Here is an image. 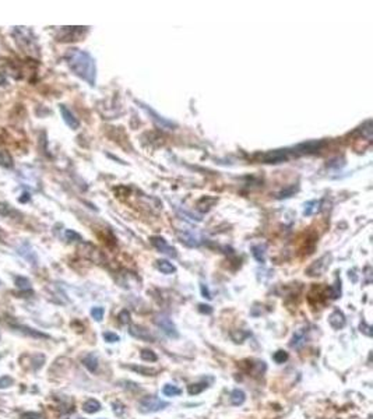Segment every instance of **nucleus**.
<instances>
[{
    "label": "nucleus",
    "instance_id": "obj_37",
    "mask_svg": "<svg viewBox=\"0 0 373 419\" xmlns=\"http://www.w3.org/2000/svg\"><path fill=\"white\" fill-rule=\"evenodd\" d=\"M23 196H24V197H20V201H21V203H25V201H28V200H30V196H28V193H24Z\"/></svg>",
    "mask_w": 373,
    "mask_h": 419
},
{
    "label": "nucleus",
    "instance_id": "obj_12",
    "mask_svg": "<svg viewBox=\"0 0 373 419\" xmlns=\"http://www.w3.org/2000/svg\"><path fill=\"white\" fill-rule=\"evenodd\" d=\"M306 333H308V330L306 329H299L293 333V336H292V340H291L292 348L299 349V348H302V346L305 345V343H306Z\"/></svg>",
    "mask_w": 373,
    "mask_h": 419
},
{
    "label": "nucleus",
    "instance_id": "obj_25",
    "mask_svg": "<svg viewBox=\"0 0 373 419\" xmlns=\"http://www.w3.org/2000/svg\"><path fill=\"white\" fill-rule=\"evenodd\" d=\"M330 295H332V299H337V298H340V296H341V281H340V279H337V281H335V284H334V285L330 288Z\"/></svg>",
    "mask_w": 373,
    "mask_h": 419
},
{
    "label": "nucleus",
    "instance_id": "obj_8",
    "mask_svg": "<svg viewBox=\"0 0 373 419\" xmlns=\"http://www.w3.org/2000/svg\"><path fill=\"white\" fill-rule=\"evenodd\" d=\"M59 109H60V114H62V116H63V120H65V123L70 127V129H73V130H76V129H79V126H80V122H79V119L76 117V116L72 114V111L69 109L67 107H65V105H60L59 107Z\"/></svg>",
    "mask_w": 373,
    "mask_h": 419
},
{
    "label": "nucleus",
    "instance_id": "obj_32",
    "mask_svg": "<svg viewBox=\"0 0 373 419\" xmlns=\"http://www.w3.org/2000/svg\"><path fill=\"white\" fill-rule=\"evenodd\" d=\"M118 319H119V321H121L122 324H127L130 321V313L127 312V310H122V312L119 313Z\"/></svg>",
    "mask_w": 373,
    "mask_h": 419
},
{
    "label": "nucleus",
    "instance_id": "obj_36",
    "mask_svg": "<svg viewBox=\"0 0 373 419\" xmlns=\"http://www.w3.org/2000/svg\"><path fill=\"white\" fill-rule=\"evenodd\" d=\"M200 288H202V294H203L204 298H208V299H211V294H210V291H208V288L206 287L204 284H202Z\"/></svg>",
    "mask_w": 373,
    "mask_h": 419
},
{
    "label": "nucleus",
    "instance_id": "obj_28",
    "mask_svg": "<svg viewBox=\"0 0 373 419\" xmlns=\"http://www.w3.org/2000/svg\"><path fill=\"white\" fill-rule=\"evenodd\" d=\"M16 285L18 288H21V289H30V281L27 278H23V277H17L16 278Z\"/></svg>",
    "mask_w": 373,
    "mask_h": 419
},
{
    "label": "nucleus",
    "instance_id": "obj_27",
    "mask_svg": "<svg viewBox=\"0 0 373 419\" xmlns=\"http://www.w3.org/2000/svg\"><path fill=\"white\" fill-rule=\"evenodd\" d=\"M102 337H104V340H105L106 343H118V341L121 340L118 334L111 333V331H106V333H104V334H102Z\"/></svg>",
    "mask_w": 373,
    "mask_h": 419
},
{
    "label": "nucleus",
    "instance_id": "obj_4",
    "mask_svg": "<svg viewBox=\"0 0 373 419\" xmlns=\"http://www.w3.org/2000/svg\"><path fill=\"white\" fill-rule=\"evenodd\" d=\"M332 256L330 255V253H327V255L322 256L320 259H317L316 262H313V263L309 266L308 268H306V275H309V277H319V275H322V274H325V271L329 268V266L332 264Z\"/></svg>",
    "mask_w": 373,
    "mask_h": 419
},
{
    "label": "nucleus",
    "instance_id": "obj_13",
    "mask_svg": "<svg viewBox=\"0 0 373 419\" xmlns=\"http://www.w3.org/2000/svg\"><path fill=\"white\" fill-rule=\"evenodd\" d=\"M157 268L163 272V274H166V275L176 272V267L170 263V262H168V260H158V262H157Z\"/></svg>",
    "mask_w": 373,
    "mask_h": 419
},
{
    "label": "nucleus",
    "instance_id": "obj_10",
    "mask_svg": "<svg viewBox=\"0 0 373 419\" xmlns=\"http://www.w3.org/2000/svg\"><path fill=\"white\" fill-rule=\"evenodd\" d=\"M130 336H133L134 338H138V340H143V341H147V343H154V337L153 334L146 330L144 327H140V326H131L129 329Z\"/></svg>",
    "mask_w": 373,
    "mask_h": 419
},
{
    "label": "nucleus",
    "instance_id": "obj_5",
    "mask_svg": "<svg viewBox=\"0 0 373 419\" xmlns=\"http://www.w3.org/2000/svg\"><path fill=\"white\" fill-rule=\"evenodd\" d=\"M154 323L161 329L165 336H168L169 338H178L179 333L176 330V326L173 324V321L170 320L168 316L165 314H161V316H157L154 319Z\"/></svg>",
    "mask_w": 373,
    "mask_h": 419
},
{
    "label": "nucleus",
    "instance_id": "obj_11",
    "mask_svg": "<svg viewBox=\"0 0 373 419\" xmlns=\"http://www.w3.org/2000/svg\"><path fill=\"white\" fill-rule=\"evenodd\" d=\"M329 323L334 330H340L345 326V316L341 310H334V312L329 316Z\"/></svg>",
    "mask_w": 373,
    "mask_h": 419
},
{
    "label": "nucleus",
    "instance_id": "obj_35",
    "mask_svg": "<svg viewBox=\"0 0 373 419\" xmlns=\"http://www.w3.org/2000/svg\"><path fill=\"white\" fill-rule=\"evenodd\" d=\"M199 310L202 313H207V314H210L212 312L211 306H208V305H199Z\"/></svg>",
    "mask_w": 373,
    "mask_h": 419
},
{
    "label": "nucleus",
    "instance_id": "obj_21",
    "mask_svg": "<svg viewBox=\"0 0 373 419\" xmlns=\"http://www.w3.org/2000/svg\"><path fill=\"white\" fill-rule=\"evenodd\" d=\"M206 388H207V384H206V383H197V384H190L189 388H187V391H189V394L190 395H196L200 394Z\"/></svg>",
    "mask_w": 373,
    "mask_h": 419
},
{
    "label": "nucleus",
    "instance_id": "obj_22",
    "mask_svg": "<svg viewBox=\"0 0 373 419\" xmlns=\"http://www.w3.org/2000/svg\"><path fill=\"white\" fill-rule=\"evenodd\" d=\"M319 201H308L305 204V210H303V215H312L313 213H316L319 210Z\"/></svg>",
    "mask_w": 373,
    "mask_h": 419
},
{
    "label": "nucleus",
    "instance_id": "obj_2",
    "mask_svg": "<svg viewBox=\"0 0 373 419\" xmlns=\"http://www.w3.org/2000/svg\"><path fill=\"white\" fill-rule=\"evenodd\" d=\"M296 148H283V150H274V151H268L266 154L259 155V159L264 164H281L284 161H288L291 156H298Z\"/></svg>",
    "mask_w": 373,
    "mask_h": 419
},
{
    "label": "nucleus",
    "instance_id": "obj_34",
    "mask_svg": "<svg viewBox=\"0 0 373 419\" xmlns=\"http://www.w3.org/2000/svg\"><path fill=\"white\" fill-rule=\"evenodd\" d=\"M359 329H361V333H364V334H366V336H372V331H371L372 327H371V326H368L365 321H362V323H361V327H359Z\"/></svg>",
    "mask_w": 373,
    "mask_h": 419
},
{
    "label": "nucleus",
    "instance_id": "obj_29",
    "mask_svg": "<svg viewBox=\"0 0 373 419\" xmlns=\"http://www.w3.org/2000/svg\"><path fill=\"white\" fill-rule=\"evenodd\" d=\"M14 383V380L10 378V376H1L0 378V388H7L11 384Z\"/></svg>",
    "mask_w": 373,
    "mask_h": 419
},
{
    "label": "nucleus",
    "instance_id": "obj_26",
    "mask_svg": "<svg viewBox=\"0 0 373 419\" xmlns=\"http://www.w3.org/2000/svg\"><path fill=\"white\" fill-rule=\"evenodd\" d=\"M273 359L277 362V363H284L287 359H288V353L285 351H277L274 355H273Z\"/></svg>",
    "mask_w": 373,
    "mask_h": 419
},
{
    "label": "nucleus",
    "instance_id": "obj_3",
    "mask_svg": "<svg viewBox=\"0 0 373 419\" xmlns=\"http://www.w3.org/2000/svg\"><path fill=\"white\" fill-rule=\"evenodd\" d=\"M168 405H169V404L166 403V401H163V400H160L158 397L151 395V397L143 398V400L138 403L137 410L141 412V414H153V412H158L164 410V408H166Z\"/></svg>",
    "mask_w": 373,
    "mask_h": 419
},
{
    "label": "nucleus",
    "instance_id": "obj_19",
    "mask_svg": "<svg viewBox=\"0 0 373 419\" xmlns=\"http://www.w3.org/2000/svg\"><path fill=\"white\" fill-rule=\"evenodd\" d=\"M163 393L166 395V397H176V395H179L180 393H182V390H180V388H179V387H176V386L166 384V386H164Z\"/></svg>",
    "mask_w": 373,
    "mask_h": 419
},
{
    "label": "nucleus",
    "instance_id": "obj_16",
    "mask_svg": "<svg viewBox=\"0 0 373 419\" xmlns=\"http://www.w3.org/2000/svg\"><path fill=\"white\" fill-rule=\"evenodd\" d=\"M245 400H246V394H245V391H242V390L236 388V390H234V391L231 393V403H232V405L239 407V405H242V404L245 403Z\"/></svg>",
    "mask_w": 373,
    "mask_h": 419
},
{
    "label": "nucleus",
    "instance_id": "obj_33",
    "mask_svg": "<svg viewBox=\"0 0 373 419\" xmlns=\"http://www.w3.org/2000/svg\"><path fill=\"white\" fill-rule=\"evenodd\" d=\"M66 238L67 240H82V236L79 233H76L74 230H66Z\"/></svg>",
    "mask_w": 373,
    "mask_h": 419
},
{
    "label": "nucleus",
    "instance_id": "obj_23",
    "mask_svg": "<svg viewBox=\"0 0 373 419\" xmlns=\"http://www.w3.org/2000/svg\"><path fill=\"white\" fill-rule=\"evenodd\" d=\"M133 370L138 372L140 375H144V376H155L158 373V370L155 369H150V368H143V366H130Z\"/></svg>",
    "mask_w": 373,
    "mask_h": 419
},
{
    "label": "nucleus",
    "instance_id": "obj_31",
    "mask_svg": "<svg viewBox=\"0 0 373 419\" xmlns=\"http://www.w3.org/2000/svg\"><path fill=\"white\" fill-rule=\"evenodd\" d=\"M114 412L118 417H122L123 414H124V405L122 403H119V401L114 403Z\"/></svg>",
    "mask_w": 373,
    "mask_h": 419
},
{
    "label": "nucleus",
    "instance_id": "obj_18",
    "mask_svg": "<svg viewBox=\"0 0 373 419\" xmlns=\"http://www.w3.org/2000/svg\"><path fill=\"white\" fill-rule=\"evenodd\" d=\"M13 165L14 164H13V158L10 155V152L8 151H0V166L10 169V168H13Z\"/></svg>",
    "mask_w": 373,
    "mask_h": 419
},
{
    "label": "nucleus",
    "instance_id": "obj_30",
    "mask_svg": "<svg viewBox=\"0 0 373 419\" xmlns=\"http://www.w3.org/2000/svg\"><path fill=\"white\" fill-rule=\"evenodd\" d=\"M21 419H45L40 412H25L21 415Z\"/></svg>",
    "mask_w": 373,
    "mask_h": 419
},
{
    "label": "nucleus",
    "instance_id": "obj_15",
    "mask_svg": "<svg viewBox=\"0 0 373 419\" xmlns=\"http://www.w3.org/2000/svg\"><path fill=\"white\" fill-rule=\"evenodd\" d=\"M83 365L89 370V372H95L98 369V359L97 356H94L92 353H88L87 356L83 358Z\"/></svg>",
    "mask_w": 373,
    "mask_h": 419
},
{
    "label": "nucleus",
    "instance_id": "obj_7",
    "mask_svg": "<svg viewBox=\"0 0 373 419\" xmlns=\"http://www.w3.org/2000/svg\"><path fill=\"white\" fill-rule=\"evenodd\" d=\"M150 240H151L153 246H154L158 252L164 253V255H168L170 256V257H176V256H178L176 255V250L172 246H169L168 242L164 238H161V236H153Z\"/></svg>",
    "mask_w": 373,
    "mask_h": 419
},
{
    "label": "nucleus",
    "instance_id": "obj_6",
    "mask_svg": "<svg viewBox=\"0 0 373 419\" xmlns=\"http://www.w3.org/2000/svg\"><path fill=\"white\" fill-rule=\"evenodd\" d=\"M137 104H138V105H140V107L143 108L144 111H146V112H147V114H148V115L153 116V119H154L155 123L158 124V126H161L163 129H168V130H169V129H173V127L176 126V124L173 123V122H170V120H168L166 117H164V116L158 115V114L155 112V111H154V109H153V108H150V107H148V105H146V104H143V102H137Z\"/></svg>",
    "mask_w": 373,
    "mask_h": 419
},
{
    "label": "nucleus",
    "instance_id": "obj_39",
    "mask_svg": "<svg viewBox=\"0 0 373 419\" xmlns=\"http://www.w3.org/2000/svg\"><path fill=\"white\" fill-rule=\"evenodd\" d=\"M82 419H84V418H82Z\"/></svg>",
    "mask_w": 373,
    "mask_h": 419
},
{
    "label": "nucleus",
    "instance_id": "obj_14",
    "mask_svg": "<svg viewBox=\"0 0 373 419\" xmlns=\"http://www.w3.org/2000/svg\"><path fill=\"white\" fill-rule=\"evenodd\" d=\"M101 410V404L97 400L94 398H89L85 403L83 404V411L87 412V414H95Z\"/></svg>",
    "mask_w": 373,
    "mask_h": 419
},
{
    "label": "nucleus",
    "instance_id": "obj_38",
    "mask_svg": "<svg viewBox=\"0 0 373 419\" xmlns=\"http://www.w3.org/2000/svg\"><path fill=\"white\" fill-rule=\"evenodd\" d=\"M4 82H6V76H4L3 73H0V85H1V84H4Z\"/></svg>",
    "mask_w": 373,
    "mask_h": 419
},
{
    "label": "nucleus",
    "instance_id": "obj_17",
    "mask_svg": "<svg viewBox=\"0 0 373 419\" xmlns=\"http://www.w3.org/2000/svg\"><path fill=\"white\" fill-rule=\"evenodd\" d=\"M251 253H253V257H254L259 263H263V262L266 260V246H264V245L253 246Z\"/></svg>",
    "mask_w": 373,
    "mask_h": 419
},
{
    "label": "nucleus",
    "instance_id": "obj_24",
    "mask_svg": "<svg viewBox=\"0 0 373 419\" xmlns=\"http://www.w3.org/2000/svg\"><path fill=\"white\" fill-rule=\"evenodd\" d=\"M104 313H105L104 307H99V306H95V307L91 309V316L94 317V320L97 321H101L104 319Z\"/></svg>",
    "mask_w": 373,
    "mask_h": 419
},
{
    "label": "nucleus",
    "instance_id": "obj_1",
    "mask_svg": "<svg viewBox=\"0 0 373 419\" xmlns=\"http://www.w3.org/2000/svg\"><path fill=\"white\" fill-rule=\"evenodd\" d=\"M67 65L76 76H79L89 85H95L97 80V66L92 56L80 49H70L67 52Z\"/></svg>",
    "mask_w": 373,
    "mask_h": 419
},
{
    "label": "nucleus",
    "instance_id": "obj_9",
    "mask_svg": "<svg viewBox=\"0 0 373 419\" xmlns=\"http://www.w3.org/2000/svg\"><path fill=\"white\" fill-rule=\"evenodd\" d=\"M178 238L182 243L189 247H199L202 245V239L192 232H178Z\"/></svg>",
    "mask_w": 373,
    "mask_h": 419
},
{
    "label": "nucleus",
    "instance_id": "obj_20",
    "mask_svg": "<svg viewBox=\"0 0 373 419\" xmlns=\"http://www.w3.org/2000/svg\"><path fill=\"white\" fill-rule=\"evenodd\" d=\"M140 358L144 362H157V359H158V356L155 355V352L150 351V349H143L140 352Z\"/></svg>",
    "mask_w": 373,
    "mask_h": 419
}]
</instances>
